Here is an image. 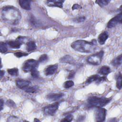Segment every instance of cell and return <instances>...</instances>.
Masks as SVG:
<instances>
[{
  "label": "cell",
  "mask_w": 122,
  "mask_h": 122,
  "mask_svg": "<svg viewBox=\"0 0 122 122\" xmlns=\"http://www.w3.org/2000/svg\"><path fill=\"white\" fill-rule=\"evenodd\" d=\"M74 74H75V72H73V71H71V72L70 73V74H69V75L68 78L69 79L72 78H73V77H74Z\"/></svg>",
  "instance_id": "e575fe53"
},
{
  "label": "cell",
  "mask_w": 122,
  "mask_h": 122,
  "mask_svg": "<svg viewBox=\"0 0 122 122\" xmlns=\"http://www.w3.org/2000/svg\"><path fill=\"white\" fill-rule=\"evenodd\" d=\"M30 83V81L21 79H18L16 81V84L17 86L20 89L23 90L28 87Z\"/></svg>",
  "instance_id": "30bf717a"
},
{
  "label": "cell",
  "mask_w": 122,
  "mask_h": 122,
  "mask_svg": "<svg viewBox=\"0 0 122 122\" xmlns=\"http://www.w3.org/2000/svg\"><path fill=\"white\" fill-rule=\"evenodd\" d=\"M106 110L102 107H96L95 111V120L96 122H103L105 120Z\"/></svg>",
  "instance_id": "8992f818"
},
{
  "label": "cell",
  "mask_w": 122,
  "mask_h": 122,
  "mask_svg": "<svg viewBox=\"0 0 122 122\" xmlns=\"http://www.w3.org/2000/svg\"><path fill=\"white\" fill-rule=\"evenodd\" d=\"M64 0H47L46 1L47 4L50 7H58L61 8H62Z\"/></svg>",
  "instance_id": "4fadbf2b"
},
{
  "label": "cell",
  "mask_w": 122,
  "mask_h": 122,
  "mask_svg": "<svg viewBox=\"0 0 122 122\" xmlns=\"http://www.w3.org/2000/svg\"><path fill=\"white\" fill-rule=\"evenodd\" d=\"M60 62L62 63L73 64L75 62V61L71 56L70 55H67L61 59Z\"/></svg>",
  "instance_id": "e0dca14e"
},
{
  "label": "cell",
  "mask_w": 122,
  "mask_h": 122,
  "mask_svg": "<svg viewBox=\"0 0 122 122\" xmlns=\"http://www.w3.org/2000/svg\"><path fill=\"white\" fill-rule=\"evenodd\" d=\"M73 85H74V82L71 80H69L65 81L63 84L64 87L66 89L70 88L72 87Z\"/></svg>",
  "instance_id": "4316f807"
},
{
  "label": "cell",
  "mask_w": 122,
  "mask_h": 122,
  "mask_svg": "<svg viewBox=\"0 0 122 122\" xmlns=\"http://www.w3.org/2000/svg\"><path fill=\"white\" fill-rule=\"evenodd\" d=\"M108 38V33L106 31H104L101 33L98 38V41L99 43L103 45L105 43L106 41L107 40Z\"/></svg>",
  "instance_id": "2e32d148"
},
{
  "label": "cell",
  "mask_w": 122,
  "mask_h": 122,
  "mask_svg": "<svg viewBox=\"0 0 122 122\" xmlns=\"http://www.w3.org/2000/svg\"><path fill=\"white\" fill-rule=\"evenodd\" d=\"M110 101L111 99L109 98L92 96L88 99L87 102L90 107H102L107 104Z\"/></svg>",
  "instance_id": "3957f363"
},
{
  "label": "cell",
  "mask_w": 122,
  "mask_h": 122,
  "mask_svg": "<svg viewBox=\"0 0 122 122\" xmlns=\"http://www.w3.org/2000/svg\"><path fill=\"white\" fill-rule=\"evenodd\" d=\"M29 21L30 23L33 25V26L35 27H37L39 26V23L38 21V20L35 18V17L33 16H30V18H29Z\"/></svg>",
  "instance_id": "7402d4cb"
},
{
  "label": "cell",
  "mask_w": 122,
  "mask_h": 122,
  "mask_svg": "<svg viewBox=\"0 0 122 122\" xmlns=\"http://www.w3.org/2000/svg\"><path fill=\"white\" fill-rule=\"evenodd\" d=\"M73 116L71 114H69L67 116H66L63 120H62L61 121L62 122H71L72 119H73Z\"/></svg>",
  "instance_id": "f546056e"
},
{
  "label": "cell",
  "mask_w": 122,
  "mask_h": 122,
  "mask_svg": "<svg viewBox=\"0 0 122 122\" xmlns=\"http://www.w3.org/2000/svg\"><path fill=\"white\" fill-rule=\"evenodd\" d=\"M81 8V7L80 5H79V4H75L73 5V6L72 7V9L73 10H77V9H80Z\"/></svg>",
  "instance_id": "836d02e7"
},
{
  "label": "cell",
  "mask_w": 122,
  "mask_h": 122,
  "mask_svg": "<svg viewBox=\"0 0 122 122\" xmlns=\"http://www.w3.org/2000/svg\"><path fill=\"white\" fill-rule=\"evenodd\" d=\"M34 121H37V122H38V121H40V120H39L37 119L36 118H35V119L34 120Z\"/></svg>",
  "instance_id": "74e56055"
},
{
  "label": "cell",
  "mask_w": 122,
  "mask_h": 122,
  "mask_svg": "<svg viewBox=\"0 0 122 122\" xmlns=\"http://www.w3.org/2000/svg\"><path fill=\"white\" fill-rule=\"evenodd\" d=\"M7 71L10 75L12 76H16L18 74V69L16 68L9 69L7 70Z\"/></svg>",
  "instance_id": "603a6c76"
},
{
  "label": "cell",
  "mask_w": 122,
  "mask_h": 122,
  "mask_svg": "<svg viewBox=\"0 0 122 122\" xmlns=\"http://www.w3.org/2000/svg\"><path fill=\"white\" fill-rule=\"evenodd\" d=\"M104 51H101L95 54H93L89 56L87 59V61L89 64L94 65H98L101 63Z\"/></svg>",
  "instance_id": "277c9868"
},
{
  "label": "cell",
  "mask_w": 122,
  "mask_h": 122,
  "mask_svg": "<svg viewBox=\"0 0 122 122\" xmlns=\"http://www.w3.org/2000/svg\"><path fill=\"white\" fill-rule=\"evenodd\" d=\"M110 72V68L108 66H103L99 70V73L103 76L107 75Z\"/></svg>",
  "instance_id": "ac0fdd59"
},
{
  "label": "cell",
  "mask_w": 122,
  "mask_h": 122,
  "mask_svg": "<svg viewBox=\"0 0 122 122\" xmlns=\"http://www.w3.org/2000/svg\"><path fill=\"white\" fill-rule=\"evenodd\" d=\"M3 103H4V102L3 101L2 99H0V110H2Z\"/></svg>",
  "instance_id": "d590c367"
},
{
  "label": "cell",
  "mask_w": 122,
  "mask_h": 122,
  "mask_svg": "<svg viewBox=\"0 0 122 122\" xmlns=\"http://www.w3.org/2000/svg\"><path fill=\"white\" fill-rule=\"evenodd\" d=\"M122 13L120 12L119 14H117L114 17L112 18L111 19L108 24L107 27L108 28H112L113 27H115L118 23H122Z\"/></svg>",
  "instance_id": "ba28073f"
},
{
  "label": "cell",
  "mask_w": 122,
  "mask_h": 122,
  "mask_svg": "<svg viewBox=\"0 0 122 122\" xmlns=\"http://www.w3.org/2000/svg\"><path fill=\"white\" fill-rule=\"evenodd\" d=\"M71 48L75 51L83 53H91L94 51L97 47L95 40L91 41L79 40L73 42L71 44Z\"/></svg>",
  "instance_id": "7a4b0ae2"
},
{
  "label": "cell",
  "mask_w": 122,
  "mask_h": 122,
  "mask_svg": "<svg viewBox=\"0 0 122 122\" xmlns=\"http://www.w3.org/2000/svg\"><path fill=\"white\" fill-rule=\"evenodd\" d=\"M63 96V94L62 93H51L48 94L46 96V98L48 100L50 101H56L60 99H61Z\"/></svg>",
  "instance_id": "7c38bea8"
},
{
  "label": "cell",
  "mask_w": 122,
  "mask_h": 122,
  "mask_svg": "<svg viewBox=\"0 0 122 122\" xmlns=\"http://www.w3.org/2000/svg\"><path fill=\"white\" fill-rule=\"evenodd\" d=\"M30 3L31 1L28 0H20L19 1V3L20 6L23 9L25 10H30Z\"/></svg>",
  "instance_id": "9a60e30c"
},
{
  "label": "cell",
  "mask_w": 122,
  "mask_h": 122,
  "mask_svg": "<svg viewBox=\"0 0 122 122\" xmlns=\"http://www.w3.org/2000/svg\"><path fill=\"white\" fill-rule=\"evenodd\" d=\"M6 104H7V105H8L9 106L11 107H14L15 106V103L12 100H9L7 101V102H6Z\"/></svg>",
  "instance_id": "d6a6232c"
},
{
  "label": "cell",
  "mask_w": 122,
  "mask_h": 122,
  "mask_svg": "<svg viewBox=\"0 0 122 122\" xmlns=\"http://www.w3.org/2000/svg\"><path fill=\"white\" fill-rule=\"evenodd\" d=\"M58 66L57 64L51 65L47 67L44 70V74L47 76L53 74L57 70Z\"/></svg>",
  "instance_id": "8fae6325"
},
{
  "label": "cell",
  "mask_w": 122,
  "mask_h": 122,
  "mask_svg": "<svg viewBox=\"0 0 122 122\" xmlns=\"http://www.w3.org/2000/svg\"><path fill=\"white\" fill-rule=\"evenodd\" d=\"M122 62V55L120 54L115 59H114L112 62V64L114 66H119L121 65Z\"/></svg>",
  "instance_id": "ffe728a7"
},
{
  "label": "cell",
  "mask_w": 122,
  "mask_h": 122,
  "mask_svg": "<svg viewBox=\"0 0 122 122\" xmlns=\"http://www.w3.org/2000/svg\"><path fill=\"white\" fill-rule=\"evenodd\" d=\"M48 59V57L47 54H42L41 55L38 60L39 62H43L45 61H46Z\"/></svg>",
  "instance_id": "f1b7e54d"
},
{
  "label": "cell",
  "mask_w": 122,
  "mask_h": 122,
  "mask_svg": "<svg viewBox=\"0 0 122 122\" xmlns=\"http://www.w3.org/2000/svg\"><path fill=\"white\" fill-rule=\"evenodd\" d=\"M1 17L7 23L16 25L21 19V14L17 9L12 6H6L1 10Z\"/></svg>",
  "instance_id": "6da1fadb"
},
{
  "label": "cell",
  "mask_w": 122,
  "mask_h": 122,
  "mask_svg": "<svg viewBox=\"0 0 122 122\" xmlns=\"http://www.w3.org/2000/svg\"><path fill=\"white\" fill-rule=\"evenodd\" d=\"M85 20V17L84 16H81V17H78L77 18L75 19V22H81L84 21Z\"/></svg>",
  "instance_id": "1f68e13d"
},
{
  "label": "cell",
  "mask_w": 122,
  "mask_h": 122,
  "mask_svg": "<svg viewBox=\"0 0 122 122\" xmlns=\"http://www.w3.org/2000/svg\"><path fill=\"white\" fill-rule=\"evenodd\" d=\"M59 106V103L56 102L51 104L45 106L44 108V113L47 115H53L58 110Z\"/></svg>",
  "instance_id": "52a82bcc"
},
{
  "label": "cell",
  "mask_w": 122,
  "mask_h": 122,
  "mask_svg": "<svg viewBox=\"0 0 122 122\" xmlns=\"http://www.w3.org/2000/svg\"><path fill=\"white\" fill-rule=\"evenodd\" d=\"M38 90V87L37 86H33V87H27L26 88H25L24 89H23V90L26 92H28V93H34L35 92Z\"/></svg>",
  "instance_id": "44dd1931"
},
{
  "label": "cell",
  "mask_w": 122,
  "mask_h": 122,
  "mask_svg": "<svg viewBox=\"0 0 122 122\" xmlns=\"http://www.w3.org/2000/svg\"><path fill=\"white\" fill-rule=\"evenodd\" d=\"M122 75L121 73H120L119 75L118 76L117 80H116V87L119 89H121L122 88Z\"/></svg>",
  "instance_id": "cb8c5ba5"
},
{
  "label": "cell",
  "mask_w": 122,
  "mask_h": 122,
  "mask_svg": "<svg viewBox=\"0 0 122 122\" xmlns=\"http://www.w3.org/2000/svg\"><path fill=\"white\" fill-rule=\"evenodd\" d=\"M37 46L36 43L33 41H30L27 43L26 50L28 51H31L36 50Z\"/></svg>",
  "instance_id": "d6986e66"
},
{
  "label": "cell",
  "mask_w": 122,
  "mask_h": 122,
  "mask_svg": "<svg viewBox=\"0 0 122 122\" xmlns=\"http://www.w3.org/2000/svg\"><path fill=\"white\" fill-rule=\"evenodd\" d=\"M14 55L16 56L18 58H20L22 56H25L28 55V54L26 53L21 52L20 51H18V52H16L14 53Z\"/></svg>",
  "instance_id": "4dcf8cb0"
},
{
  "label": "cell",
  "mask_w": 122,
  "mask_h": 122,
  "mask_svg": "<svg viewBox=\"0 0 122 122\" xmlns=\"http://www.w3.org/2000/svg\"><path fill=\"white\" fill-rule=\"evenodd\" d=\"M95 2L98 4L99 6L101 7H103L105 6L110 2V0H99L95 1Z\"/></svg>",
  "instance_id": "484cf974"
},
{
  "label": "cell",
  "mask_w": 122,
  "mask_h": 122,
  "mask_svg": "<svg viewBox=\"0 0 122 122\" xmlns=\"http://www.w3.org/2000/svg\"><path fill=\"white\" fill-rule=\"evenodd\" d=\"M22 42L19 40L18 39H17L15 41H10L8 42L7 44L11 48L13 49H19L20 47Z\"/></svg>",
  "instance_id": "5bb4252c"
},
{
  "label": "cell",
  "mask_w": 122,
  "mask_h": 122,
  "mask_svg": "<svg viewBox=\"0 0 122 122\" xmlns=\"http://www.w3.org/2000/svg\"><path fill=\"white\" fill-rule=\"evenodd\" d=\"M39 62L34 59H29L27 60L23 65L22 70L25 72L31 71L32 70L37 68L38 66Z\"/></svg>",
  "instance_id": "5b68a950"
},
{
  "label": "cell",
  "mask_w": 122,
  "mask_h": 122,
  "mask_svg": "<svg viewBox=\"0 0 122 122\" xmlns=\"http://www.w3.org/2000/svg\"><path fill=\"white\" fill-rule=\"evenodd\" d=\"M30 72H31V75L33 78H37L39 77V72L37 71V68L33 69Z\"/></svg>",
  "instance_id": "83f0119b"
},
{
  "label": "cell",
  "mask_w": 122,
  "mask_h": 122,
  "mask_svg": "<svg viewBox=\"0 0 122 122\" xmlns=\"http://www.w3.org/2000/svg\"><path fill=\"white\" fill-rule=\"evenodd\" d=\"M5 74V71H4L1 70L0 71V78H1L2 77V76L4 75Z\"/></svg>",
  "instance_id": "8d00e7d4"
},
{
  "label": "cell",
  "mask_w": 122,
  "mask_h": 122,
  "mask_svg": "<svg viewBox=\"0 0 122 122\" xmlns=\"http://www.w3.org/2000/svg\"><path fill=\"white\" fill-rule=\"evenodd\" d=\"M8 50L7 44L6 43L1 42L0 43V51L1 53H5Z\"/></svg>",
  "instance_id": "d4e9b609"
},
{
  "label": "cell",
  "mask_w": 122,
  "mask_h": 122,
  "mask_svg": "<svg viewBox=\"0 0 122 122\" xmlns=\"http://www.w3.org/2000/svg\"><path fill=\"white\" fill-rule=\"evenodd\" d=\"M106 78L104 77H100L98 75H93L89 77L86 81V83H91L93 81H96V82H100L101 81L106 80Z\"/></svg>",
  "instance_id": "9c48e42d"
}]
</instances>
